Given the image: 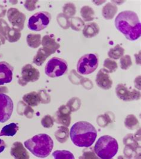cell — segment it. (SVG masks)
I'll use <instances>...</instances> for the list:
<instances>
[{
	"mask_svg": "<svg viewBox=\"0 0 141 159\" xmlns=\"http://www.w3.org/2000/svg\"><path fill=\"white\" fill-rule=\"evenodd\" d=\"M115 25L127 40L135 41L141 37V22L138 15L133 11L120 12L115 19Z\"/></svg>",
	"mask_w": 141,
	"mask_h": 159,
	"instance_id": "6da1fadb",
	"label": "cell"
},
{
	"mask_svg": "<svg viewBox=\"0 0 141 159\" xmlns=\"http://www.w3.org/2000/svg\"><path fill=\"white\" fill-rule=\"evenodd\" d=\"M71 140L79 147H89L92 145L97 137V132L89 122L82 121L75 123L70 131Z\"/></svg>",
	"mask_w": 141,
	"mask_h": 159,
	"instance_id": "7a4b0ae2",
	"label": "cell"
},
{
	"mask_svg": "<svg viewBox=\"0 0 141 159\" xmlns=\"http://www.w3.org/2000/svg\"><path fill=\"white\" fill-rule=\"evenodd\" d=\"M24 147L32 154L38 158H45L49 156L54 147V141L50 136L41 134L26 140Z\"/></svg>",
	"mask_w": 141,
	"mask_h": 159,
	"instance_id": "3957f363",
	"label": "cell"
},
{
	"mask_svg": "<svg viewBox=\"0 0 141 159\" xmlns=\"http://www.w3.org/2000/svg\"><path fill=\"white\" fill-rule=\"evenodd\" d=\"M118 145L116 139L109 135L101 136L95 143L94 150L98 157L112 159L118 153Z\"/></svg>",
	"mask_w": 141,
	"mask_h": 159,
	"instance_id": "277c9868",
	"label": "cell"
},
{
	"mask_svg": "<svg viewBox=\"0 0 141 159\" xmlns=\"http://www.w3.org/2000/svg\"><path fill=\"white\" fill-rule=\"evenodd\" d=\"M68 69L67 62L63 59L54 57L48 61L45 68V72L51 78L63 75Z\"/></svg>",
	"mask_w": 141,
	"mask_h": 159,
	"instance_id": "5b68a950",
	"label": "cell"
},
{
	"mask_svg": "<svg viewBox=\"0 0 141 159\" xmlns=\"http://www.w3.org/2000/svg\"><path fill=\"white\" fill-rule=\"evenodd\" d=\"M98 66V57L94 53L82 56L77 64V71L82 75H88L94 72Z\"/></svg>",
	"mask_w": 141,
	"mask_h": 159,
	"instance_id": "8992f818",
	"label": "cell"
},
{
	"mask_svg": "<svg viewBox=\"0 0 141 159\" xmlns=\"http://www.w3.org/2000/svg\"><path fill=\"white\" fill-rule=\"evenodd\" d=\"M51 16L47 11L36 13L29 18L28 27L33 31H40L45 29L49 24Z\"/></svg>",
	"mask_w": 141,
	"mask_h": 159,
	"instance_id": "52a82bcc",
	"label": "cell"
},
{
	"mask_svg": "<svg viewBox=\"0 0 141 159\" xmlns=\"http://www.w3.org/2000/svg\"><path fill=\"white\" fill-rule=\"evenodd\" d=\"M13 107V102L10 96L0 93V123H4L10 119Z\"/></svg>",
	"mask_w": 141,
	"mask_h": 159,
	"instance_id": "ba28073f",
	"label": "cell"
},
{
	"mask_svg": "<svg viewBox=\"0 0 141 159\" xmlns=\"http://www.w3.org/2000/svg\"><path fill=\"white\" fill-rule=\"evenodd\" d=\"M22 77L19 78L18 83L21 86H26L29 82H35L39 79V70L33 66L31 64H26L22 69Z\"/></svg>",
	"mask_w": 141,
	"mask_h": 159,
	"instance_id": "9c48e42d",
	"label": "cell"
},
{
	"mask_svg": "<svg viewBox=\"0 0 141 159\" xmlns=\"http://www.w3.org/2000/svg\"><path fill=\"white\" fill-rule=\"evenodd\" d=\"M116 93L118 98L124 101H132L139 99L140 92L136 89H129L123 84H119L116 88Z\"/></svg>",
	"mask_w": 141,
	"mask_h": 159,
	"instance_id": "30bf717a",
	"label": "cell"
},
{
	"mask_svg": "<svg viewBox=\"0 0 141 159\" xmlns=\"http://www.w3.org/2000/svg\"><path fill=\"white\" fill-rule=\"evenodd\" d=\"M8 21L12 25L13 28L18 29L20 31L24 28V22L26 21V15L20 11L17 8H10L8 9L7 13Z\"/></svg>",
	"mask_w": 141,
	"mask_h": 159,
	"instance_id": "8fae6325",
	"label": "cell"
},
{
	"mask_svg": "<svg viewBox=\"0 0 141 159\" xmlns=\"http://www.w3.org/2000/svg\"><path fill=\"white\" fill-rule=\"evenodd\" d=\"M71 112L67 105H62L55 112L54 121L57 124L69 127L70 125Z\"/></svg>",
	"mask_w": 141,
	"mask_h": 159,
	"instance_id": "7c38bea8",
	"label": "cell"
},
{
	"mask_svg": "<svg viewBox=\"0 0 141 159\" xmlns=\"http://www.w3.org/2000/svg\"><path fill=\"white\" fill-rule=\"evenodd\" d=\"M41 44L43 46L42 48L49 56L55 53L60 46L56 41L55 36L53 34H48L44 36L41 41Z\"/></svg>",
	"mask_w": 141,
	"mask_h": 159,
	"instance_id": "4fadbf2b",
	"label": "cell"
},
{
	"mask_svg": "<svg viewBox=\"0 0 141 159\" xmlns=\"http://www.w3.org/2000/svg\"><path fill=\"white\" fill-rule=\"evenodd\" d=\"M14 68L6 62H0V86L11 82Z\"/></svg>",
	"mask_w": 141,
	"mask_h": 159,
	"instance_id": "5bb4252c",
	"label": "cell"
},
{
	"mask_svg": "<svg viewBox=\"0 0 141 159\" xmlns=\"http://www.w3.org/2000/svg\"><path fill=\"white\" fill-rule=\"evenodd\" d=\"M109 74L104 68L98 71L96 77V83L98 87L104 90H109L111 88L113 81Z\"/></svg>",
	"mask_w": 141,
	"mask_h": 159,
	"instance_id": "9a60e30c",
	"label": "cell"
},
{
	"mask_svg": "<svg viewBox=\"0 0 141 159\" xmlns=\"http://www.w3.org/2000/svg\"><path fill=\"white\" fill-rule=\"evenodd\" d=\"M10 154L13 158L16 159H28L30 157L29 152L24 147L23 143L19 141L13 143Z\"/></svg>",
	"mask_w": 141,
	"mask_h": 159,
	"instance_id": "2e32d148",
	"label": "cell"
},
{
	"mask_svg": "<svg viewBox=\"0 0 141 159\" xmlns=\"http://www.w3.org/2000/svg\"><path fill=\"white\" fill-rule=\"evenodd\" d=\"M24 102L31 107H36L41 103V98L38 92H31L23 96Z\"/></svg>",
	"mask_w": 141,
	"mask_h": 159,
	"instance_id": "e0dca14e",
	"label": "cell"
},
{
	"mask_svg": "<svg viewBox=\"0 0 141 159\" xmlns=\"http://www.w3.org/2000/svg\"><path fill=\"white\" fill-rule=\"evenodd\" d=\"M100 32L99 26L94 22H90L85 26L83 34L86 38H92L98 34Z\"/></svg>",
	"mask_w": 141,
	"mask_h": 159,
	"instance_id": "ac0fdd59",
	"label": "cell"
},
{
	"mask_svg": "<svg viewBox=\"0 0 141 159\" xmlns=\"http://www.w3.org/2000/svg\"><path fill=\"white\" fill-rule=\"evenodd\" d=\"M54 135L56 139L60 143H64L68 140L70 132L67 127L60 126L55 131Z\"/></svg>",
	"mask_w": 141,
	"mask_h": 159,
	"instance_id": "d6986e66",
	"label": "cell"
},
{
	"mask_svg": "<svg viewBox=\"0 0 141 159\" xmlns=\"http://www.w3.org/2000/svg\"><path fill=\"white\" fill-rule=\"evenodd\" d=\"M118 11L117 7L113 3H107L102 8V14L103 17L107 19H112Z\"/></svg>",
	"mask_w": 141,
	"mask_h": 159,
	"instance_id": "ffe728a7",
	"label": "cell"
},
{
	"mask_svg": "<svg viewBox=\"0 0 141 159\" xmlns=\"http://www.w3.org/2000/svg\"><path fill=\"white\" fill-rule=\"evenodd\" d=\"M19 129V127L18 126V124L15 123H11L2 127L0 132V136H6L12 137L16 135Z\"/></svg>",
	"mask_w": 141,
	"mask_h": 159,
	"instance_id": "44dd1931",
	"label": "cell"
},
{
	"mask_svg": "<svg viewBox=\"0 0 141 159\" xmlns=\"http://www.w3.org/2000/svg\"><path fill=\"white\" fill-rule=\"evenodd\" d=\"M26 41L29 47L36 48L41 44V35L40 34H29L27 35Z\"/></svg>",
	"mask_w": 141,
	"mask_h": 159,
	"instance_id": "7402d4cb",
	"label": "cell"
},
{
	"mask_svg": "<svg viewBox=\"0 0 141 159\" xmlns=\"http://www.w3.org/2000/svg\"><path fill=\"white\" fill-rule=\"evenodd\" d=\"M49 56L42 48H39L36 55L33 59V62L37 66H40L45 62Z\"/></svg>",
	"mask_w": 141,
	"mask_h": 159,
	"instance_id": "603a6c76",
	"label": "cell"
},
{
	"mask_svg": "<svg viewBox=\"0 0 141 159\" xmlns=\"http://www.w3.org/2000/svg\"><path fill=\"white\" fill-rule=\"evenodd\" d=\"M10 26L5 20L0 19V41L2 44H4L7 40V35L10 30Z\"/></svg>",
	"mask_w": 141,
	"mask_h": 159,
	"instance_id": "cb8c5ba5",
	"label": "cell"
},
{
	"mask_svg": "<svg viewBox=\"0 0 141 159\" xmlns=\"http://www.w3.org/2000/svg\"><path fill=\"white\" fill-rule=\"evenodd\" d=\"M80 15L85 22H89L94 20L95 12L92 8L86 6L81 8Z\"/></svg>",
	"mask_w": 141,
	"mask_h": 159,
	"instance_id": "d4e9b609",
	"label": "cell"
},
{
	"mask_svg": "<svg viewBox=\"0 0 141 159\" xmlns=\"http://www.w3.org/2000/svg\"><path fill=\"white\" fill-rule=\"evenodd\" d=\"M125 53V49L120 46L117 45L114 48H111L108 52V55L110 58L113 59H118L123 56Z\"/></svg>",
	"mask_w": 141,
	"mask_h": 159,
	"instance_id": "484cf974",
	"label": "cell"
},
{
	"mask_svg": "<svg viewBox=\"0 0 141 159\" xmlns=\"http://www.w3.org/2000/svg\"><path fill=\"white\" fill-rule=\"evenodd\" d=\"M21 37L20 30L15 28H10L7 35V40L10 43L17 42Z\"/></svg>",
	"mask_w": 141,
	"mask_h": 159,
	"instance_id": "4316f807",
	"label": "cell"
},
{
	"mask_svg": "<svg viewBox=\"0 0 141 159\" xmlns=\"http://www.w3.org/2000/svg\"><path fill=\"white\" fill-rule=\"evenodd\" d=\"M126 127L129 129L133 130L139 126V121L136 117L133 115H129L127 116L125 121Z\"/></svg>",
	"mask_w": 141,
	"mask_h": 159,
	"instance_id": "83f0119b",
	"label": "cell"
},
{
	"mask_svg": "<svg viewBox=\"0 0 141 159\" xmlns=\"http://www.w3.org/2000/svg\"><path fill=\"white\" fill-rule=\"evenodd\" d=\"M53 156L55 159H74V155L70 151L67 150H56L53 153Z\"/></svg>",
	"mask_w": 141,
	"mask_h": 159,
	"instance_id": "f1b7e54d",
	"label": "cell"
},
{
	"mask_svg": "<svg viewBox=\"0 0 141 159\" xmlns=\"http://www.w3.org/2000/svg\"><path fill=\"white\" fill-rule=\"evenodd\" d=\"M104 69L106 70L109 73L116 71L118 68L117 62L111 59L107 58L104 62Z\"/></svg>",
	"mask_w": 141,
	"mask_h": 159,
	"instance_id": "f546056e",
	"label": "cell"
},
{
	"mask_svg": "<svg viewBox=\"0 0 141 159\" xmlns=\"http://www.w3.org/2000/svg\"><path fill=\"white\" fill-rule=\"evenodd\" d=\"M132 65V59L130 55H125L122 57L120 59V67L123 70H127Z\"/></svg>",
	"mask_w": 141,
	"mask_h": 159,
	"instance_id": "4dcf8cb0",
	"label": "cell"
},
{
	"mask_svg": "<svg viewBox=\"0 0 141 159\" xmlns=\"http://www.w3.org/2000/svg\"><path fill=\"white\" fill-rule=\"evenodd\" d=\"M63 12L66 16H73L76 13V7L73 4H66L63 7Z\"/></svg>",
	"mask_w": 141,
	"mask_h": 159,
	"instance_id": "1f68e13d",
	"label": "cell"
},
{
	"mask_svg": "<svg viewBox=\"0 0 141 159\" xmlns=\"http://www.w3.org/2000/svg\"><path fill=\"white\" fill-rule=\"evenodd\" d=\"M54 119L50 115L45 116L41 120V125L45 128H50L54 125Z\"/></svg>",
	"mask_w": 141,
	"mask_h": 159,
	"instance_id": "d6a6232c",
	"label": "cell"
},
{
	"mask_svg": "<svg viewBox=\"0 0 141 159\" xmlns=\"http://www.w3.org/2000/svg\"><path fill=\"white\" fill-rule=\"evenodd\" d=\"M38 93L41 98V103L46 104L50 102L51 97L45 90H39Z\"/></svg>",
	"mask_w": 141,
	"mask_h": 159,
	"instance_id": "836d02e7",
	"label": "cell"
},
{
	"mask_svg": "<svg viewBox=\"0 0 141 159\" xmlns=\"http://www.w3.org/2000/svg\"><path fill=\"white\" fill-rule=\"evenodd\" d=\"M24 115L28 119H31L34 114V110L29 105H26L24 109H22ZM23 114V115H24Z\"/></svg>",
	"mask_w": 141,
	"mask_h": 159,
	"instance_id": "e575fe53",
	"label": "cell"
},
{
	"mask_svg": "<svg viewBox=\"0 0 141 159\" xmlns=\"http://www.w3.org/2000/svg\"><path fill=\"white\" fill-rule=\"evenodd\" d=\"M38 1H26L24 4L25 8L29 11H33L36 9V4Z\"/></svg>",
	"mask_w": 141,
	"mask_h": 159,
	"instance_id": "d590c367",
	"label": "cell"
},
{
	"mask_svg": "<svg viewBox=\"0 0 141 159\" xmlns=\"http://www.w3.org/2000/svg\"><path fill=\"white\" fill-rule=\"evenodd\" d=\"M6 8L4 6L0 5V17H3L6 13Z\"/></svg>",
	"mask_w": 141,
	"mask_h": 159,
	"instance_id": "8d00e7d4",
	"label": "cell"
},
{
	"mask_svg": "<svg viewBox=\"0 0 141 159\" xmlns=\"http://www.w3.org/2000/svg\"><path fill=\"white\" fill-rule=\"evenodd\" d=\"M6 148V144L5 143L4 141L0 139V153L4 151Z\"/></svg>",
	"mask_w": 141,
	"mask_h": 159,
	"instance_id": "74e56055",
	"label": "cell"
},
{
	"mask_svg": "<svg viewBox=\"0 0 141 159\" xmlns=\"http://www.w3.org/2000/svg\"><path fill=\"white\" fill-rule=\"evenodd\" d=\"M1 41H0V46H1Z\"/></svg>",
	"mask_w": 141,
	"mask_h": 159,
	"instance_id": "f35d334b",
	"label": "cell"
}]
</instances>
